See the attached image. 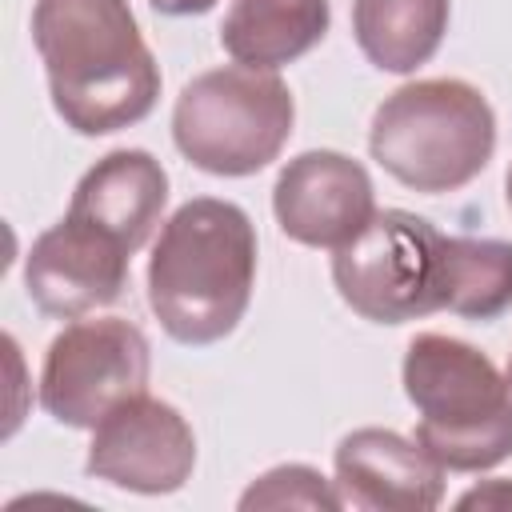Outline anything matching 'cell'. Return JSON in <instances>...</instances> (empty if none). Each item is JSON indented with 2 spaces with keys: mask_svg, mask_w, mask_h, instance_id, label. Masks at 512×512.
Returning <instances> with one entry per match:
<instances>
[{
  "mask_svg": "<svg viewBox=\"0 0 512 512\" xmlns=\"http://www.w3.org/2000/svg\"><path fill=\"white\" fill-rule=\"evenodd\" d=\"M32 44L56 116L80 136L140 124L160 96V68L128 0H36Z\"/></svg>",
  "mask_w": 512,
  "mask_h": 512,
  "instance_id": "6da1fadb",
  "label": "cell"
},
{
  "mask_svg": "<svg viewBox=\"0 0 512 512\" xmlns=\"http://www.w3.org/2000/svg\"><path fill=\"white\" fill-rule=\"evenodd\" d=\"M256 228L232 200L196 196L160 228L148 260V308L176 344H216L248 312Z\"/></svg>",
  "mask_w": 512,
  "mask_h": 512,
  "instance_id": "7a4b0ae2",
  "label": "cell"
},
{
  "mask_svg": "<svg viewBox=\"0 0 512 512\" xmlns=\"http://www.w3.org/2000/svg\"><path fill=\"white\" fill-rule=\"evenodd\" d=\"M404 396L420 412L416 444L448 472H484L512 456V388L472 344L420 332L404 352Z\"/></svg>",
  "mask_w": 512,
  "mask_h": 512,
  "instance_id": "3957f363",
  "label": "cell"
},
{
  "mask_svg": "<svg viewBox=\"0 0 512 512\" xmlns=\"http://www.w3.org/2000/svg\"><path fill=\"white\" fill-rule=\"evenodd\" d=\"M372 160L416 192H456L484 172L496 148V116L464 80H416L384 96L368 132Z\"/></svg>",
  "mask_w": 512,
  "mask_h": 512,
  "instance_id": "277c9868",
  "label": "cell"
},
{
  "mask_svg": "<svg viewBox=\"0 0 512 512\" xmlns=\"http://www.w3.org/2000/svg\"><path fill=\"white\" fill-rule=\"evenodd\" d=\"M296 104L268 68L228 64L184 84L172 108V140L212 176H252L268 168L292 136Z\"/></svg>",
  "mask_w": 512,
  "mask_h": 512,
  "instance_id": "5b68a950",
  "label": "cell"
},
{
  "mask_svg": "<svg viewBox=\"0 0 512 512\" xmlns=\"http://www.w3.org/2000/svg\"><path fill=\"white\" fill-rule=\"evenodd\" d=\"M440 240L424 216L400 208L376 212L368 228L332 256L340 300L372 324H408L436 312Z\"/></svg>",
  "mask_w": 512,
  "mask_h": 512,
  "instance_id": "8992f818",
  "label": "cell"
},
{
  "mask_svg": "<svg viewBox=\"0 0 512 512\" xmlns=\"http://www.w3.org/2000/svg\"><path fill=\"white\" fill-rule=\"evenodd\" d=\"M148 340L120 316L76 320L44 352L40 404L56 424L96 428L112 408L148 388Z\"/></svg>",
  "mask_w": 512,
  "mask_h": 512,
  "instance_id": "52a82bcc",
  "label": "cell"
},
{
  "mask_svg": "<svg viewBox=\"0 0 512 512\" xmlns=\"http://www.w3.org/2000/svg\"><path fill=\"white\" fill-rule=\"evenodd\" d=\"M192 464H196V436L188 420L172 404L148 392L124 400L92 428V444L84 460L88 476L144 496H164L184 488Z\"/></svg>",
  "mask_w": 512,
  "mask_h": 512,
  "instance_id": "ba28073f",
  "label": "cell"
},
{
  "mask_svg": "<svg viewBox=\"0 0 512 512\" xmlns=\"http://www.w3.org/2000/svg\"><path fill=\"white\" fill-rule=\"evenodd\" d=\"M272 212L288 240L304 248H344L376 216V196L364 164L344 152H300L272 188Z\"/></svg>",
  "mask_w": 512,
  "mask_h": 512,
  "instance_id": "9c48e42d",
  "label": "cell"
},
{
  "mask_svg": "<svg viewBox=\"0 0 512 512\" xmlns=\"http://www.w3.org/2000/svg\"><path fill=\"white\" fill-rule=\"evenodd\" d=\"M128 256V248H120L92 224L64 216L32 240L24 260V288L44 316L76 320L124 292Z\"/></svg>",
  "mask_w": 512,
  "mask_h": 512,
  "instance_id": "30bf717a",
  "label": "cell"
},
{
  "mask_svg": "<svg viewBox=\"0 0 512 512\" xmlns=\"http://www.w3.org/2000/svg\"><path fill=\"white\" fill-rule=\"evenodd\" d=\"M336 492L364 512H432L444 500V468L400 432L356 428L336 448Z\"/></svg>",
  "mask_w": 512,
  "mask_h": 512,
  "instance_id": "8fae6325",
  "label": "cell"
},
{
  "mask_svg": "<svg viewBox=\"0 0 512 512\" xmlns=\"http://www.w3.org/2000/svg\"><path fill=\"white\" fill-rule=\"evenodd\" d=\"M164 204L168 172L160 168V160L144 148H116L80 176L68 216L92 224L120 248L136 252L160 224Z\"/></svg>",
  "mask_w": 512,
  "mask_h": 512,
  "instance_id": "7c38bea8",
  "label": "cell"
},
{
  "mask_svg": "<svg viewBox=\"0 0 512 512\" xmlns=\"http://www.w3.org/2000/svg\"><path fill=\"white\" fill-rule=\"evenodd\" d=\"M328 0H232L220 48L248 68H284L312 52L328 32Z\"/></svg>",
  "mask_w": 512,
  "mask_h": 512,
  "instance_id": "4fadbf2b",
  "label": "cell"
},
{
  "mask_svg": "<svg viewBox=\"0 0 512 512\" xmlns=\"http://www.w3.org/2000/svg\"><path fill=\"white\" fill-rule=\"evenodd\" d=\"M352 32L380 72H416L448 32V0H352Z\"/></svg>",
  "mask_w": 512,
  "mask_h": 512,
  "instance_id": "5bb4252c",
  "label": "cell"
},
{
  "mask_svg": "<svg viewBox=\"0 0 512 512\" xmlns=\"http://www.w3.org/2000/svg\"><path fill=\"white\" fill-rule=\"evenodd\" d=\"M440 308L468 320H496L512 308V244L444 236L436 264Z\"/></svg>",
  "mask_w": 512,
  "mask_h": 512,
  "instance_id": "9a60e30c",
  "label": "cell"
},
{
  "mask_svg": "<svg viewBox=\"0 0 512 512\" xmlns=\"http://www.w3.org/2000/svg\"><path fill=\"white\" fill-rule=\"evenodd\" d=\"M240 508L244 512H252V508H324V512H336V508H344V500L336 492V480L328 484L316 468H308V464H280V468L264 472L240 496Z\"/></svg>",
  "mask_w": 512,
  "mask_h": 512,
  "instance_id": "2e32d148",
  "label": "cell"
},
{
  "mask_svg": "<svg viewBox=\"0 0 512 512\" xmlns=\"http://www.w3.org/2000/svg\"><path fill=\"white\" fill-rule=\"evenodd\" d=\"M460 508H512V480H488L460 496Z\"/></svg>",
  "mask_w": 512,
  "mask_h": 512,
  "instance_id": "e0dca14e",
  "label": "cell"
},
{
  "mask_svg": "<svg viewBox=\"0 0 512 512\" xmlns=\"http://www.w3.org/2000/svg\"><path fill=\"white\" fill-rule=\"evenodd\" d=\"M160 16H200V12H208L216 0H148Z\"/></svg>",
  "mask_w": 512,
  "mask_h": 512,
  "instance_id": "ac0fdd59",
  "label": "cell"
},
{
  "mask_svg": "<svg viewBox=\"0 0 512 512\" xmlns=\"http://www.w3.org/2000/svg\"><path fill=\"white\" fill-rule=\"evenodd\" d=\"M504 196H508V208H512V168H508V180H504Z\"/></svg>",
  "mask_w": 512,
  "mask_h": 512,
  "instance_id": "d6986e66",
  "label": "cell"
},
{
  "mask_svg": "<svg viewBox=\"0 0 512 512\" xmlns=\"http://www.w3.org/2000/svg\"><path fill=\"white\" fill-rule=\"evenodd\" d=\"M508 388H512V360H508Z\"/></svg>",
  "mask_w": 512,
  "mask_h": 512,
  "instance_id": "ffe728a7",
  "label": "cell"
}]
</instances>
